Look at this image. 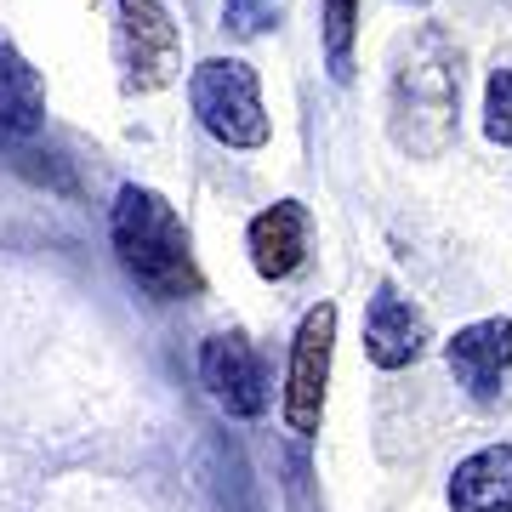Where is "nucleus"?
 <instances>
[{"label": "nucleus", "instance_id": "obj_15", "mask_svg": "<svg viewBox=\"0 0 512 512\" xmlns=\"http://www.w3.org/2000/svg\"><path fill=\"white\" fill-rule=\"evenodd\" d=\"M410 6H427V0H410Z\"/></svg>", "mask_w": 512, "mask_h": 512}, {"label": "nucleus", "instance_id": "obj_3", "mask_svg": "<svg viewBox=\"0 0 512 512\" xmlns=\"http://www.w3.org/2000/svg\"><path fill=\"white\" fill-rule=\"evenodd\" d=\"M188 103L217 143L228 148H262L268 143V109H262V86L245 57H205L188 74Z\"/></svg>", "mask_w": 512, "mask_h": 512}, {"label": "nucleus", "instance_id": "obj_8", "mask_svg": "<svg viewBox=\"0 0 512 512\" xmlns=\"http://www.w3.org/2000/svg\"><path fill=\"white\" fill-rule=\"evenodd\" d=\"M365 353H370L376 370H404L427 353V319H421V308L410 296H399L393 285H382L365 308Z\"/></svg>", "mask_w": 512, "mask_h": 512}, {"label": "nucleus", "instance_id": "obj_14", "mask_svg": "<svg viewBox=\"0 0 512 512\" xmlns=\"http://www.w3.org/2000/svg\"><path fill=\"white\" fill-rule=\"evenodd\" d=\"M222 23H228L239 40H256V35H268V29L279 23V12L268 6V0H222Z\"/></svg>", "mask_w": 512, "mask_h": 512}, {"label": "nucleus", "instance_id": "obj_4", "mask_svg": "<svg viewBox=\"0 0 512 512\" xmlns=\"http://www.w3.org/2000/svg\"><path fill=\"white\" fill-rule=\"evenodd\" d=\"M114 57L126 92H160L183 69V35L160 0H120V29H114Z\"/></svg>", "mask_w": 512, "mask_h": 512}, {"label": "nucleus", "instance_id": "obj_6", "mask_svg": "<svg viewBox=\"0 0 512 512\" xmlns=\"http://www.w3.org/2000/svg\"><path fill=\"white\" fill-rule=\"evenodd\" d=\"M200 382L234 421H256L268 410V365H262V353L251 348V336H239V330L205 336Z\"/></svg>", "mask_w": 512, "mask_h": 512}, {"label": "nucleus", "instance_id": "obj_5", "mask_svg": "<svg viewBox=\"0 0 512 512\" xmlns=\"http://www.w3.org/2000/svg\"><path fill=\"white\" fill-rule=\"evenodd\" d=\"M330 353H336V302H319L302 313L291 342V370H285V427L302 439L319 433V416H325Z\"/></svg>", "mask_w": 512, "mask_h": 512}, {"label": "nucleus", "instance_id": "obj_9", "mask_svg": "<svg viewBox=\"0 0 512 512\" xmlns=\"http://www.w3.org/2000/svg\"><path fill=\"white\" fill-rule=\"evenodd\" d=\"M308 234H313V222H308V205L302 200H279V205H268V211H256L251 234H245L251 268L268 279V285H274V279H291L296 268L308 262Z\"/></svg>", "mask_w": 512, "mask_h": 512}, {"label": "nucleus", "instance_id": "obj_10", "mask_svg": "<svg viewBox=\"0 0 512 512\" xmlns=\"http://www.w3.org/2000/svg\"><path fill=\"white\" fill-rule=\"evenodd\" d=\"M450 512H512V444H484L450 473Z\"/></svg>", "mask_w": 512, "mask_h": 512}, {"label": "nucleus", "instance_id": "obj_11", "mask_svg": "<svg viewBox=\"0 0 512 512\" xmlns=\"http://www.w3.org/2000/svg\"><path fill=\"white\" fill-rule=\"evenodd\" d=\"M46 114V86L12 46H0V131L29 137Z\"/></svg>", "mask_w": 512, "mask_h": 512}, {"label": "nucleus", "instance_id": "obj_12", "mask_svg": "<svg viewBox=\"0 0 512 512\" xmlns=\"http://www.w3.org/2000/svg\"><path fill=\"white\" fill-rule=\"evenodd\" d=\"M325 69L330 80H353V40H359V0H325Z\"/></svg>", "mask_w": 512, "mask_h": 512}, {"label": "nucleus", "instance_id": "obj_13", "mask_svg": "<svg viewBox=\"0 0 512 512\" xmlns=\"http://www.w3.org/2000/svg\"><path fill=\"white\" fill-rule=\"evenodd\" d=\"M484 137L501 148L512 143V69H495L484 86Z\"/></svg>", "mask_w": 512, "mask_h": 512}, {"label": "nucleus", "instance_id": "obj_2", "mask_svg": "<svg viewBox=\"0 0 512 512\" xmlns=\"http://www.w3.org/2000/svg\"><path fill=\"white\" fill-rule=\"evenodd\" d=\"M109 239L114 256L137 285H143L154 302H188L200 296V262H194V245H188V228L177 217V205L154 194L143 183H126L114 194L109 211Z\"/></svg>", "mask_w": 512, "mask_h": 512}, {"label": "nucleus", "instance_id": "obj_1", "mask_svg": "<svg viewBox=\"0 0 512 512\" xmlns=\"http://www.w3.org/2000/svg\"><path fill=\"white\" fill-rule=\"evenodd\" d=\"M456 114H461V52L439 23H421L393 52L387 137L416 160H439L456 143Z\"/></svg>", "mask_w": 512, "mask_h": 512}, {"label": "nucleus", "instance_id": "obj_7", "mask_svg": "<svg viewBox=\"0 0 512 512\" xmlns=\"http://www.w3.org/2000/svg\"><path fill=\"white\" fill-rule=\"evenodd\" d=\"M444 359H450V376H456L473 399L490 404L501 393L512 370V319H478V325L456 330L444 342Z\"/></svg>", "mask_w": 512, "mask_h": 512}]
</instances>
